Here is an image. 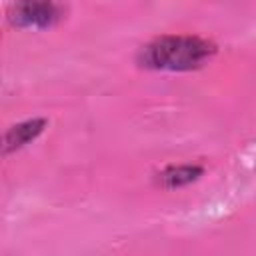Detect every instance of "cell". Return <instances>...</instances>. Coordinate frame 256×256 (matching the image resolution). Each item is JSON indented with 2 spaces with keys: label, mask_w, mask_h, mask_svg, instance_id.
I'll return each mask as SVG.
<instances>
[{
  "label": "cell",
  "mask_w": 256,
  "mask_h": 256,
  "mask_svg": "<svg viewBox=\"0 0 256 256\" xmlns=\"http://www.w3.org/2000/svg\"><path fill=\"white\" fill-rule=\"evenodd\" d=\"M216 54V44L186 34H168L158 36L144 44L136 62L148 70H166V72H190L198 70L212 60Z\"/></svg>",
  "instance_id": "cell-1"
},
{
  "label": "cell",
  "mask_w": 256,
  "mask_h": 256,
  "mask_svg": "<svg viewBox=\"0 0 256 256\" xmlns=\"http://www.w3.org/2000/svg\"><path fill=\"white\" fill-rule=\"evenodd\" d=\"M60 10L54 0H18L10 12L8 20L16 28H50L58 22Z\"/></svg>",
  "instance_id": "cell-2"
},
{
  "label": "cell",
  "mask_w": 256,
  "mask_h": 256,
  "mask_svg": "<svg viewBox=\"0 0 256 256\" xmlns=\"http://www.w3.org/2000/svg\"><path fill=\"white\" fill-rule=\"evenodd\" d=\"M44 128H46V118H30L20 124H14L4 134V146H2L4 154H10V152L20 150L22 146L30 144L44 132Z\"/></svg>",
  "instance_id": "cell-3"
},
{
  "label": "cell",
  "mask_w": 256,
  "mask_h": 256,
  "mask_svg": "<svg viewBox=\"0 0 256 256\" xmlns=\"http://www.w3.org/2000/svg\"><path fill=\"white\" fill-rule=\"evenodd\" d=\"M204 168L202 166H196V164H184V166H168L166 170H162L158 174V184L164 186V188H180V186H186V184H192L196 182L200 176H202Z\"/></svg>",
  "instance_id": "cell-4"
}]
</instances>
